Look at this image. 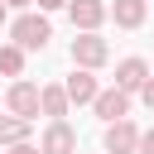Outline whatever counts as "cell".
Here are the masks:
<instances>
[{
  "mask_svg": "<svg viewBox=\"0 0 154 154\" xmlns=\"http://www.w3.org/2000/svg\"><path fill=\"white\" fill-rule=\"evenodd\" d=\"M24 58H29V53H24L19 43H0V77H10V82L24 77Z\"/></svg>",
  "mask_w": 154,
  "mask_h": 154,
  "instance_id": "13",
  "label": "cell"
},
{
  "mask_svg": "<svg viewBox=\"0 0 154 154\" xmlns=\"http://www.w3.org/2000/svg\"><path fill=\"white\" fill-rule=\"evenodd\" d=\"M140 101H144V106H149V111H154V77H149V82H144V87H140Z\"/></svg>",
  "mask_w": 154,
  "mask_h": 154,
  "instance_id": "14",
  "label": "cell"
},
{
  "mask_svg": "<svg viewBox=\"0 0 154 154\" xmlns=\"http://www.w3.org/2000/svg\"><path fill=\"white\" fill-rule=\"evenodd\" d=\"M63 87H67V101H72V106H91V101H96V91H101L96 72H87V67H77Z\"/></svg>",
  "mask_w": 154,
  "mask_h": 154,
  "instance_id": "9",
  "label": "cell"
},
{
  "mask_svg": "<svg viewBox=\"0 0 154 154\" xmlns=\"http://www.w3.org/2000/svg\"><path fill=\"white\" fill-rule=\"evenodd\" d=\"M91 111L111 125V120H125L130 116V91H120V87H101L96 91V101H91Z\"/></svg>",
  "mask_w": 154,
  "mask_h": 154,
  "instance_id": "7",
  "label": "cell"
},
{
  "mask_svg": "<svg viewBox=\"0 0 154 154\" xmlns=\"http://www.w3.org/2000/svg\"><path fill=\"white\" fill-rule=\"evenodd\" d=\"M149 77H154V72H149L144 58H120V63H116V87L130 91V96H140V87H144Z\"/></svg>",
  "mask_w": 154,
  "mask_h": 154,
  "instance_id": "8",
  "label": "cell"
},
{
  "mask_svg": "<svg viewBox=\"0 0 154 154\" xmlns=\"http://www.w3.org/2000/svg\"><path fill=\"white\" fill-rule=\"evenodd\" d=\"M140 135H144V130H140L130 116H125V120H111L106 135H101V149H106V154H140Z\"/></svg>",
  "mask_w": 154,
  "mask_h": 154,
  "instance_id": "4",
  "label": "cell"
},
{
  "mask_svg": "<svg viewBox=\"0 0 154 154\" xmlns=\"http://www.w3.org/2000/svg\"><path fill=\"white\" fill-rule=\"evenodd\" d=\"M5 5H10V10H14V14H19V10H29V5H34V0H5Z\"/></svg>",
  "mask_w": 154,
  "mask_h": 154,
  "instance_id": "18",
  "label": "cell"
},
{
  "mask_svg": "<svg viewBox=\"0 0 154 154\" xmlns=\"http://www.w3.org/2000/svg\"><path fill=\"white\" fill-rule=\"evenodd\" d=\"M38 149L43 154H77V130L67 120H48L43 135H38Z\"/></svg>",
  "mask_w": 154,
  "mask_h": 154,
  "instance_id": "6",
  "label": "cell"
},
{
  "mask_svg": "<svg viewBox=\"0 0 154 154\" xmlns=\"http://www.w3.org/2000/svg\"><path fill=\"white\" fill-rule=\"evenodd\" d=\"M5 111H10V116H24V120L43 116V87L29 82V77H14L10 91H5Z\"/></svg>",
  "mask_w": 154,
  "mask_h": 154,
  "instance_id": "2",
  "label": "cell"
},
{
  "mask_svg": "<svg viewBox=\"0 0 154 154\" xmlns=\"http://www.w3.org/2000/svg\"><path fill=\"white\" fill-rule=\"evenodd\" d=\"M10 154H43V149H38L34 140H24V144H10Z\"/></svg>",
  "mask_w": 154,
  "mask_h": 154,
  "instance_id": "15",
  "label": "cell"
},
{
  "mask_svg": "<svg viewBox=\"0 0 154 154\" xmlns=\"http://www.w3.org/2000/svg\"><path fill=\"white\" fill-rule=\"evenodd\" d=\"M34 5H38L43 14H53V10H67V0H34Z\"/></svg>",
  "mask_w": 154,
  "mask_h": 154,
  "instance_id": "16",
  "label": "cell"
},
{
  "mask_svg": "<svg viewBox=\"0 0 154 154\" xmlns=\"http://www.w3.org/2000/svg\"><path fill=\"white\" fill-rule=\"evenodd\" d=\"M48 38H53V24H48V14L38 10H19L14 19H10V43H19L24 53H38V48H48Z\"/></svg>",
  "mask_w": 154,
  "mask_h": 154,
  "instance_id": "1",
  "label": "cell"
},
{
  "mask_svg": "<svg viewBox=\"0 0 154 154\" xmlns=\"http://www.w3.org/2000/svg\"><path fill=\"white\" fill-rule=\"evenodd\" d=\"M29 135H34V120H24V116H10V111L0 116V144H5V149H10V144H24Z\"/></svg>",
  "mask_w": 154,
  "mask_h": 154,
  "instance_id": "12",
  "label": "cell"
},
{
  "mask_svg": "<svg viewBox=\"0 0 154 154\" xmlns=\"http://www.w3.org/2000/svg\"><path fill=\"white\" fill-rule=\"evenodd\" d=\"M140 154H154V130H144V135H140Z\"/></svg>",
  "mask_w": 154,
  "mask_h": 154,
  "instance_id": "17",
  "label": "cell"
},
{
  "mask_svg": "<svg viewBox=\"0 0 154 154\" xmlns=\"http://www.w3.org/2000/svg\"><path fill=\"white\" fill-rule=\"evenodd\" d=\"M67 19H72L77 34H96L111 19V5L106 0H67Z\"/></svg>",
  "mask_w": 154,
  "mask_h": 154,
  "instance_id": "5",
  "label": "cell"
},
{
  "mask_svg": "<svg viewBox=\"0 0 154 154\" xmlns=\"http://www.w3.org/2000/svg\"><path fill=\"white\" fill-rule=\"evenodd\" d=\"M72 101H67V87L63 82H43V116L48 120H67Z\"/></svg>",
  "mask_w": 154,
  "mask_h": 154,
  "instance_id": "11",
  "label": "cell"
},
{
  "mask_svg": "<svg viewBox=\"0 0 154 154\" xmlns=\"http://www.w3.org/2000/svg\"><path fill=\"white\" fill-rule=\"evenodd\" d=\"M5 24H10V5L0 0V29H5Z\"/></svg>",
  "mask_w": 154,
  "mask_h": 154,
  "instance_id": "19",
  "label": "cell"
},
{
  "mask_svg": "<svg viewBox=\"0 0 154 154\" xmlns=\"http://www.w3.org/2000/svg\"><path fill=\"white\" fill-rule=\"evenodd\" d=\"M101 154H106V149H101Z\"/></svg>",
  "mask_w": 154,
  "mask_h": 154,
  "instance_id": "20",
  "label": "cell"
},
{
  "mask_svg": "<svg viewBox=\"0 0 154 154\" xmlns=\"http://www.w3.org/2000/svg\"><path fill=\"white\" fill-rule=\"evenodd\" d=\"M144 14H149V0H116V5H111L116 29H140V24H144Z\"/></svg>",
  "mask_w": 154,
  "mask_h": 154,
  "instance_id": "10",
  "label": "cell"
},
{
  "mask_svg": "<svg viewBox=\"0 0 154 154\" xmlns=\"http://www.w3.org/2000/svg\"><path fill=\"white\" fill-rule=\"evenodd\" d=\"M67 53H72V67H87V72H96V67L111 63V43H106L101 34H77Z\"/></svg>",
  "mask_w": 154,
  "mask_h": 154,
  "instance_id": "3",
  "label": "cell"
}]
</instances>
